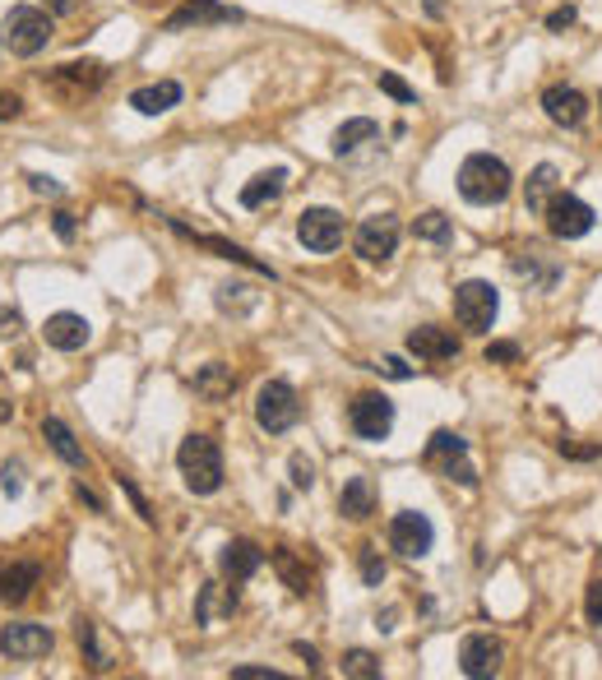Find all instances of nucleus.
I'll use <instances>...</instances> for the list:
<instances>
[{
  "instance_id": "nucleus-40",
  "label": "nucleus",
  "mask_w": 602,
  "mask_h": 680,
  "mask_svg": "<svg viewBox=\"0 0 602 680\" xmlns=\"http://www.w3.org/2000/svg\"><path fill=\"white\" fill-rule=\"evenodd\" d=\"M571 24H575V5H561V10H552V14H547V28H552V33L571 28Z\"/></svg>"
},
{
  "instance_id": "nucleus-49",
  "label": "nucleus",
  "mask_w": 602,
  "mask_h": 680,
  "mask_svg": "<svg viewBox=\"0 0 602 680\" xmlns=\"http://www.w3.org/2000/svg\"><path fill=\"white\" fill-rule=\"evenodd\" d=\"M79 5H84V0H47V10H51V14H75Z\"/></svg>"
},
{
  "instance_id": "nucleus-43",
  "label": "nucleus",
  "mask_w": 602,
  "mask_h": 680,
  "mask_svg": "<svg viewBox=\"0 0 602 680\" xmlns=\"http://www.w3.org/2000/svg\"><path fill=\"white\" fill-rule=\"evenodd\" d=\"M232 680H279V671H269V667H232Z\"/></svg>"
},
{
  "instance_id": "nucleus-33",
  "label": "nucleus",
  "mask_w": 602,
  "mask_h": 680,
  "mask_svg": "<svg viewBox=\"0 0 602 680\" xmlns=\"http://www.w3.org/2000/svg\"><path fill=\"white\" fill-rule=\"evenodd\" d=\"M343 676H357V680H375L381 676V662H375L367 649H353L348 657H343Z\"/></svg>"
},
{
  "instance_id": "nucleus-8",
  "label": "nucleus",
  "mask_w": 602,
  "mask_h": 680,
  "mask_svg": "<svg viewBox=\"0 0 602 680\" xmlns=\"http://www.w3.org/2000/svg\"><path fill=\"white\" fill-rule=\"evenodd\" d=\"M353 246H357V255L367 259V265H385V259L399 251V218H394V214L361 218L357 232H353Z\"/></svg>"
},
{
  "instance_id": "nucleus-26",
  "label": "nucleus",
  "mask_w": 602,
  "mask_h": 680,
  "mask_svg": "<svg viewBox=\"0 0 602 680\" xmlns=\"http://www.w3.org/2000/svg\"><path fill=\"white\" fill-rule=\"evenodd\" d=\"M287 190V171L283 167H273V171H260L255 181H246L241 185V204L246 208H265V204H273Z\"/></svg>"
},
{
  "instance_id": "nucleus-18",
  "label": "nucleus",
  "mask_w": 602,
  "mask_h": 680,
  "mask_svg": "<svg viewBox=\"0 0 602 680\" xmlns=\"http://www.w3.org/2000/svg\"><path fill=\"white\" fill-rule=\"evenodd\" d=\"M42 338H47V347H56V352H79V347L93 338V329L84 316H75V310H61V316H51L42 324Z\"/></svg>"
},
{
  "instance_id": "nucleus-36",
  "label": "nucleus",
  "mask_w": 602,
  "mask_h": 680,
  "mask_svg": "<svg viewBox=\"0 0 602 680\" xmlns=\"http://www.w3.org/2000/svg\"><path fill=\"white\" fill-rule=\"evenodd\" d=\"M381 89H385L394 102H418V89H408L399 75H381Z\"/></svg>"
},
{
  "instance_id": "nucleus-45",
  "label": "nucleus",
  "mask_w": 602,
  "mask_h": 680,
  "mask_svg": "<svg viewBox=\"0 0 602 680\" xmlns=\"http://www.w3.org/2000/svg\"><path fill=\"white\" fill-rule=\"evenodd\" d=\"M487 361H520V347H514V343H491Z\"/></svg>"
},
{
  "instance_id": "nucleus-11",
  "label": "nucleus",
  "mask_w": 602,
  "mask_h": 680,
  "mask_svg": "<svg viewBox=\"0 0 602 680\" xmlns=\"http://www.w3.org/2000/svg\"><path fill=\"white\" fill-rule=\"evenodd\" d=\"M297 241L306 251H316V255L338 251L343 246V214H334V208H302Z\"/></svg>"
},
{
  "instance_id": "nucleus-2",
  "label": "nucleus",
  "mask_w": 602,
  "mask_h": 680,
  "mask_svg": "<svg viewBox=\"0 0 602 680\" xmlns=\"http://www.w3.org/2000/svg\"><path fill=\"white\" fill-rule=\"evenodd\" d=\"M177 467L195 496H214L222 486V449L214 435H185L177 449Z\"/></svg>"
},
{
  "instance_id": "nucleus-22",
  "label": "nucleus",
  "mask_w": 602,
  "mask_h": 680,
  "mask_svg": "<svg viewBox=\"0 0 602 680\" xmlns=\"http://www.w3.org/2000/svg\"><path fill=\"white\" fill-rule=\"evenodd\" d=\"M181 102V84L177 79H163V84H149V89H135L130 93V107L140 116H163Z\"/></svg>"
},
{
  "instance_id": "nucleus-15",
  "label": "nucleus",
  "mask_w": 602,
  "mask_h": 680,
  "mask_svg": "<svg viewBox=\"0 0 602 680\" xmlns=\"http://www.w3.org/2000/svg\"><path fill=\"white\" fill-rule=\"evenodd\" d=\"M501 657H505V649H501V639H491V634H469L459 643V671L473 680L501 671Z\"/></svg>"
},
{
  "instance_id": "nucleus-17",
  "label": "nucleus",
  "mask_w": 602,
  "mask_h": 680,
  "mask_svg": "<svg viewBox=\"0 0 602 680\" xmlns=\"http://www.w3.org/2000/svg\"><path fill=\"white\" fill-rule=\"evenodd\" d=\"M200 24H241V10H228L218 0H185L177 14H167V33H181V28H200Z\"/></svg>"
},
{
  "instance_id": "nucleus-32",
  "label": "nucleus",
  "mask_w": 602,
  "mask_h": 680,
  "mask_svg": "<svg viewBox=\"0 0 602 680\" xmlns=\"http://www.w3.org/2000/svg\"><path fill=\"white\" fill-rule=\"evenodd\" d=\"M273 565H279V574L287 579V588L297 592V598H306V592H311V579H306V569L292 561V551H273Z\"/></svg>"
},
{
  "instance_id": "nucleus-39",
  "label": "nucleus",
  "mask_w": 602,
  "mask_h": 680,
  "mask_svg": "<svg viewBox=\"0 0 602 680\" xmlns=\"http://www.w3.org/2000/svg\"><path fill=\"white\" fill-rule=\"evenodd\" d=\"M241 292H246L241 283H232V287H218V306H222V310H232V301H241V306H255V296H241Z\"/></svg>"
},
{
  "instance_id": "nucleus-14",
  "label": "nucleus",
  "mask_w": 602,
  "mask_h": 680,
  "mask_svg": "<svg viewBox=\"0 0 602 680\" xmlns=\"http://www.w3.org/2000/svg\"><path fill=\"white\" fill-rule=\"evenodd\" d=\"M542 112H547L552 126L579 130L584 120H589V98H584L579 89H571V84H552V89L542 93Z\"/></svg>"
},
{
  "instance_id": "nucleus-28",
  "label": "nucleus",
  "mask_w": 602,
  "mask_h": 680,
  "mask_svg": "<svg viewBox=\"0 0 602 680\" xmlns=\"http://www.w3.org/2000/svg\"><path fill=\"white\" fill-rule=\"evenodd\" d=\"M236 612V588H218V583H209L200 592V606H195V616H200V625H214L218 616H232Z\"/></svg>"
},
{
  "instance_id": "nucleus-27",
  "label": "nucleus",
  "mask_w": 602,
  "mask_h": 680,
  "mask_svg": "<svg viewBox=\"0 0 602 680\" xmlns=\"http://www.w3.org/2000/svg\"><path fill=\"white\" fill-rule=\"evenodd\" d=\"M232 389H236V375H232V365H222V361H209L195 375V394H204L209 403H218V398H232Z\"/></svg>"
},
{
  "instance_id": "nucleus-47",
  "label": "nucleus",
  "mask_w": 602,
  "mask_h": 680,
  "mask_svg": "<svg viewBox=\"0 0 602 680\" xmlns=\"http://www.w3.org/2000/svg\"><path fill=\"white\" fill-rule=\"evenodd\" d=\"M381 371H385L389 380H408V375H412V371H408V365H404L399 357H385V361H381Z\"/></svg>"
},
{
  "instance_id": "nucleus-3",
  "label": "nucleus",
  "mask_w": 602,
  "mask_h": 680,
  "mask_svg": "<svg viewBox=\"0 0 602 680\" xmlns=\"http://www.w3.org/2000/svg\"><path fill=\"white\" fill-rule=\"evenodd\" d=\"M302 416V403H297V389L287 385V380H269V385H260V394H255V426H260L265 435H283L297 426Z\"/></svg>"
},
{
  "instance_id": "nucleus-30",
  "label": "nucleus",
  "mask_w": 602,
  "mask_h": 680,
  "mask_svg": "<svg viewBox=\"0 0 602 680\" xmlns=\"http://www.w3.org/2000/svg\"><path fill=\"white\" fill-rule=\"evenodd\" d=\"M75 639H79V649H84V657H89V667L93 671H112V653L98 643V625L93 620H75Z\"/></svg>"
},
{
  "instance_id": "nucleus-20",
  "label": "nucleus",
  "mask_w": 602,
  "mask_h": 680,
  "mask_svg": "<svg viewBox=\"0 0 602 680\" xmlns=\"http://www.w3.org/2000/svg\"><path fill=\"white\" fill-rule=\"evenodd\" d=\"M42 579V569L33 565V561H10V565H0V602H24L33 588H38Z\"/></svg>"
},
{
  "instance_id": "nucleus-24",
  "label": "nucleus",
  "mask_w": 602,
  "mask_h": 680,
  "mask_svg": "<svg viewBox=\"0 0 602 680\" xmlns=\"http://www.w3.org/2000/svg\"><path fill=\"white\" fill-rule=\"evenodd\" d=\"M171 227H177V232H181L185 241H195V246H204V251H218L222 259H232V265H246V269H255V273H269V278H273V269H269V265H260V259H251V255L241 251V246H232V241H218V236L191 232V227H185V222H177V218H171Z\"/></svg>"
},
{
  "instance_id": "nucleus-1",
  "label": "nucleus",
  "mask_w": 602,
  "mask_h": 680,
  "mask_svg": "<svg viewBox=\"0 0 602 680\" xmlns=\"http://www.w3.org/2000/svg\"><path fill=\"white\" fill-rule=\"evenodd\" d=\"M514 190V177H510V167L501 158H491V153H469L459 167V195L469 200V204H501L505 195Z\"/></svg>"
},
{
  "instance_id": "nucleus-23",
  "label": "nucleus",
  "mask_w": 602,
  "mask_h": 680,
  "mask_svg": "<svg viewBox=\"0 0 602 680\" xmlns=\"http://www.w3.org/2000/svg\"><path fill=\"white\" fill-rule=\"evenodd\" d=\"M367 144H381V126L367 120V116H357V120H348V126L334 130V158H353V153H361Z\"/></svg>"
},
{
  "instance_id": "nucleus-46",
  "label": "nucleus",
  "mask_w": 602,
  "mask_h": 680,
  "mask_svg": "<svg viewBox=\"0 0 602 680\" xmlns=\"http://www.w3.org/2000/svg\"><path fill=\"white\" fill-rule=\"evenodd\" d=\"M28 185H33V190H38V195H51V200H56V195H61V185H56V181H51V177H38V171H33V177H28Z\"/></svg>"
},
{
  "instance_id": "nucleus-25",
  "label": "nucleus",
  "mask_w": 602,
  "mask_h": 680,
  "mask_svg": "<svg viewBox=\"0 0 602 680\" xmlns=\"http://www.w3.org/2000/svg\"><path fill=\"white\" fill-rule=\"evenodd\" d=\"M338 514L353 518V523L375 514V486H371V477H353L348 486H343V491H338Z\"/></svg>"
},
{
  "instance_id": "nucleus-4",
  "label": "nucleus",
  "mask_w": 602,
  "mask_h": 680,
  "mask_svg": "<svg viewBox=\"0 0 602 680\" xmlns=\"http://www.w3.org/2000/svg\"><path fill=\"white\" fill-rule=\"evenodd\" d=\"M426 467H436L440 477H450V482H459V486H477V467L469 463V440L463 435H454V431H436L432 440H426Z\"/></svg>"
},
{
  "instance_id": "nucleus-31",
  "label": "nucleus",
  "mask_w": 602,
  "mask_h": 680,
  "mask_svg": "<svg viewBox=\"0 0 602 680\" xmlns=\"http://www.w3.org/2000/svg\"><path fill=\"white\" fill-rule=\"evenodd\" d=\"M412 236L432 241V246H450V241H454V222L432 208V214H418V222H412Z\"/></svg>"
},
{
  "instance_id": "nucleus-44",
  "label": "nucleus",
  "mask_w": 602,
  "mask_h": 680,
  "mask_svg": "<svg viewBox=\"0 0 602 680\" xmlns=\"http://www.w3.org/2000/svg\"><path fill=\"white\" fill-rule=\"evenodd\" d=\"M24 329V320H20V310H0V338H14Z\"/></svg>"
},
{
  "instance_id": "nucleus-41",
  "label": "nucleus",
  "mask_w": 602,
  "mask_h": 680,
  "mask_svg": "<svg viewBox=\"0 0 602 680\" xmlns=\"http://www.w3.org/2000/svg\"><path fill=\"white\" fill-rule=\"evenodd\" d=\"M120 491H126V496L135 500V510H140V518H144V523H153V510H149V504H144V496H140V491H135V482H130V477H120Z\"/></svg>"
},
{
  "instance_id": "nucleus-37",
  "label": "nucleus",
  "mask_w": 602,
  "mask_h": 680,
  "mask_svg": "<svg viewBox=\"0 0 602 680\" xmlns=\"http://www.w3.org/2000/svg\"><path fill=\"white\" fill-rule=\"evenodd\" d=\"M0 486H5V496L14 500V496L24 491V467L20 463H5V467H0Z\"/></svg>"
},
{
  "instance_id": "nucleus-10",
  "label": "nucleus",
  "mask_w": 602,
  "mask_h": 680,
  "mask_svg": "<svg viewBox=\"0 0 602 680\" xmlns=\"http://www.w3.org/2000/svg\"><path fill=\"white\" fill-rule=\"evenodd\" d=\"M542 218H547V232H552L556 241H579V236L593 232V218L598 214L584 200H575V195H565V190H561V195L547 204Z\"/></svg>"
},
{
  "instance_id": "nucleus-16",
  "label": "nucleus",
  "mask_w": 602,
  "mask_h": 680,
  "mask_svg": "<svg viewBox=\"0 0 602 680\" xmlns=\"http://www.w3.org/2000/svg\"><path fill=\"white\" fill-rule=\"evenodd\" d=\"M408 352L426 361V365H440V361H454L459 357V338L450 329H436V324H418L408 334Z\"/></svg>"
},
{
  "instance_id": "nucleus-7",
  "label": "nucleus",
  "mask_w": 602,
  "mask_h": 680,
  "mask_svg": "<svg viewBox=\"0 0 602 680\" xmlns=\"http://www.w3.org/2000/svg\"><path fill=\"white\" fill-rule=\"evenodd\" d=\"M5 42L14 56H38V51L51 42V14L38 5H20L10 10V24H5Z\"/></svg>"
},
{
  "instance_id": "nucleus-21",
  "label": "nucleus",
  "mask_w": 602,
  "mask_h": 680,
  "mask_svg": "<svg viewBox=\"0 0 602 680\" xmlns=\"http://www.w3.org/2000/svg\"><path fill=\"white\" fill-rule=\"evenodd\" d=\"M561 195V171L552 163H542V167H533L528 171V185H524V204H528V214H547V204H552Z\"/></svg>"
},
{
  "instance_id": "nucleus-5",
  "label": "nucleus",
  "mask_w": 602,
  "mask_h": 680,
  "mask_svg": "<svg viewBox=\"0 0 602 680\" xmlns=\"http://www.w3.org/2000/svg\"><path fill=\"white\" fill-rule=\"evenodd\" d=\"M496 310H501V296H496L491 283H482V278H469V283L454 287V320L469 329V334H487L496 324Z\"/></svg>"
},
{
  "instance_id": "nucleus-35",
  "label": "nucleus",
  "mask_w": 602,
  "mask_h": 680,
  "mask_svg": "<svg viewBox=\"0 0 602 680\" xmlns=\"http://www.w3.org/2000/svg\"><path fill=\"white\" fill-rule=\"evenodd\" d=\"M361 579L371 588H381V579H385V561L375 555V547H361Z\"/></svg>"
},
{
  "instance_id": "nucleus-29",
  "label": "nucleus",
  "mask_w": 602,
  "mask_h": 680,
  "mask_svg": "<svg viewBox=\"0 0 602 680\" xmlns=\"http://www.w3.org/2000/svg\"><path fill=\"white\" fill-rule=\"evenodd\" d=\"M42 435H47L51 449H56L71 467H84V449L75 445V435H71V426H65V422H56V416H47V422H42Z\"/></svg>"
},
{
  "instance_id": "nucleus-42",
  "label": "nucleus",
  "mask_w": 602,
  "mask_h": 680,
  "mask_svg": "<svg viewBox=\"0 0 602 680\" xmlns=\"http://www.w3.org/2000/svg\"><path fill=\"white\" fill-rule=\"evenodd\" d=\"M24 112V98L20 93H0V120H14Z\"/></svg>"
},
{
  "instance_id": "nucleus-13",
  "label": "nucleus",
  "mask_w": 602,
  "mask_h": 680,
  "mask_svg": "<svg viewBox=\"0 0 602 680\" xmlns=\"http://www.w3.org/2000/svg\"><path fill=\"white\" fill-rule=\"evenodd\" d=\"M51 630L47 625H28V620H14L0 630V653L10 662H33V657H47L51 653Z\"/></svg>"
},
{
  "instance_id": "nucleus-6",
  "label": "nucleus",
  "mask_w": 602,
  "mask_h": 680,
  "mask_svg": "<svg viewBox=\"0 0 602 680\" xmlns=\"http://www.w3.org/2000/svg\"><path fill=\"white\" fill-rule=\"evenodd\" d=\"M102 84H107V65H102V61H71V65H56L47 75V89L56 93L61 102L89 98V93L102 89Z\"/></svg>"
},
{
  "instance_id": "nucleus-34",
  "label": "nucleus",
  "mask_w": 602,
  "mask_h": 680,
  "mask_svg": "<svg viewBox=\"0 0 602 680\" xmlns=\"http://www.w3.org/2000/svg\"><path fill=\"white\" fill-rule=\"evenodd\" d=\"M292 486H297V491H311V486H316V463L311 459H306V453H292Z\"/></svg>"
},
{
  "instance_id": "nucleus-48",
  "label": "nucleus",
  "mask_w": 602,
  "mask_h": 680,
  "mask_svg": "<svg viewBox=\"0 0 602 680\" xmlns=\"http://www.w3.org/2000/svg\"><path fill=\"white\" fill-rule=\"evenodd\" d=\"M56 236L61 241H75V214H56Z\"/></svg>"
},
{
  "instance_id": "nucleus-50",
  "label": "nucleus",
  "mask_w": 602,
  "mask_h": 680,
  "mask_svg": "<svg viewBox=\"0 0 602 680\" xmlns=\"http://www.w3.org/2000/svg\"><path fill=\"white\" fill-rule=\"evenodd\" d=\"M0 42H5V28H0Z\"/></svg>"
},
{
  "instance_id": "nucleus-9",
  "label": "nucleus",
  "mask_w": 602,
  "mask_h": 680,
  "mask_svg": "<svg viewBox=\"0 0 602 680\" xmlns=\"http://www.w3.org/2000/svg\"><path fill=\"white\" fill-rule=\"evenodd\" d=\"M389 547L399 551L404 561H422V555L436 547V528H432V518L418 514V510L394 514V523H389Z\"/></svg>"
},
{
  "instance_id": "nucleus-19",
  "label": "nucleus",
  "mask_w": 602,
  "mask_h": 680,
  "mask_svg": "<svg viewBox=\"0 0 602 680\" xmlns=\"http://www.w3.org/2000/svg\"><path fill=\"white\" fill-rule=\"evenodd\" d=\"M260 565H265V551L255 547V542H246V537L228 542V547H222V555H218V569H222V579H228L232 588H236V583H246Z\"/></svg>"
},
{
  "instance_id": "nucleus-38",
  "label": "nucleus",
  "mask_w": 602,
  "mask_h": 680,
  "mask_svg": "<svg viewBox=\"0 0 602 680\" xmlns=\"http://www.w3.org/2000/svg\"><path fill=\"white\" fill-rule=\"evenodd\" d=\"M584 616H589V625H602V579L589 583V598H584Z\"/></svg>"
},
{
  "instance_id": "nucleus-12",
  "label": "nucleus",
  "mask_w": 602,
  "mask_h": 680,
  "mask_svg": "<svg viewBox=\"0 0 602 680\" xmlns=\"http://www.w3.org/2000/svg\"><path fill=\"white\" fill-rule=\"evenodd\" d=\"M348 426L361 440H385L394 431V403L385 394H357L353 408H348Z\"/></svg>"
}]
</instances>
